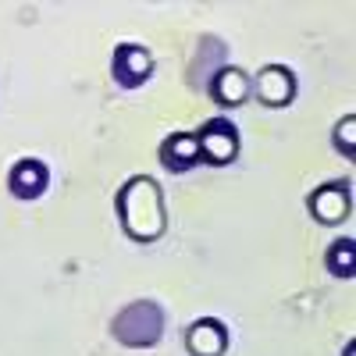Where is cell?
I'll list each match as a JSON object with an SVG mask.
<instances>
[{
	"mask_svg": "<svg viewBox=\"0 0 356 356\" xmlns=\"http://www.w3.org/2000/svg\"><path fill=\"white\" fill-rule=\"evenodd\" d=\"M196 139H200V154L211 164H232L235 157H239V132H235V125L225 122V118L207 122L196 132Z\"/></svg>",
	"mask_w": 356,
	"mask_h": 356,
	"instance_id": "obj_3",
	"label": "cell"
},
{
	"mask_svg": "<svg viewBox=\"0 0 356 356\" xmlns=\"http://www.w3.org/2000/svg\"><path fill=\"white\" fill-rule=\"evenodd\" d=\"M161 161L171 175H182L200 161V139L193 132H175L171 139L161 143Z\"/></svg>",
	"mask_w": 356,
	"mask_h": 356,
	"instance_id": "obj_10",
	"label": "cell"
},
{
	"mask_svg": "<svg viewBox=\"0 0 356 356\" xmlns=\"http://www.w3.org/2000/svg\"><path fill=\"white\" fill-rule=\"evenodd\" d=\"M253 93L264 107H289L296 97V79L285 65H267L253 79Z\"/></svg>",
	"mask_w": 356,
	"mask_h": 356,
	"instance_id": "obj_6",
	"label": "cell"
},
{
	"mask_svg": "<svg viewBox=\"0 0 356 356\" xmlns=\"http://www.w3.org/2000/svg\"><path fill=\"white\" fill-rule=\"evenodd\" d=\"M353 129H356V114H346L342 122L335 125V146H339L346 157L356 154V136H353Z\"/></svg>",
	"mask_w": 356,
	"mask_h": 356,
	"instance_id": "obj_12",
	"label": "cell"
},
{
	"mask_svg": "<svg viewBox=\"0 0 356 356\" xmlns=\"http://www.w3.org/2000/svg\"><path fill=\"white\" fill-rule=\"evenodd\" d=\"M111 68H114V82L122 89H139L146 79L154 75V57L139 43H122L114 50V65Z\"/></svg>",
	"mask_w": 356,
	"mask_h": 356,
	"instance_id": "obj_4",
	"label": "cell"
},
{
	"mask_svg": "<svg viewBox=\"0 0 356 356\" xmlns=\"http://www.w3.org/2000/svg\"><path fill=\"white\" fill-rule=\"evenodd\" d=\"M328 271L332 275H339V278H353L356 275V246H353V239H339L332 250H328Z\"/></svg>",
	"mask_w": 356,
	"mask_h": 356,
	"instance_id": "obj_11",
	"label": "cell"
},
{
	"mask_svg": "<svg viewBox=\"0 0 356 356\" xmlns=\"http://www.w3.org/2000/svg\"><path fill=\"white\" fill-rule=\"evenodd\" d=\"M310 207V214L321 221V225H339L349 218L353 211V196H349V182H328V186H321L310 193L307 200Z\"/></svg>",
	"mask_w": 356,
	"mask_h": 356,
	"instance_id": "obj_5",
	"label": "cell"
},
{
	"mask_svg": "<svg viewBox=\"0 0 356 356\" xmlns=\"http://www.w3.org/2000/svg\"><path fill=\"white\" fill-rule=\"evenodd\" d=\"M8 186H11V193L18 200H40L47 193V186H50V171H47L43 161H33V157L18 161L11 168V175H8Z\"/></svg>",
	"mask_w": 356,
	"mask_h": 356,
	"instance_id": "obj_8",
	"label": "cell"
},
{
	"mask_svg": "<svg viewBox=\"0 0 356 356\" xmlns=\"http://www.w3.org/2000/svg\"><path fill=\"white\" fill-rule=\"evenodd\" d=\"M186 346L193 356H221L228 349V328L218 317H200L186 335Z\"/></svg>",
	"mask_w": 356,
	"mask_h": 356,
	"instance_id": "obj_9",
	"label": "cell"
},
{
	"mask_svg": "<svg viewBox=\"0 0 356 356\" xmlns=\"http://www.w3.org/2000/svg\"><path fill=\"white\" fill-rule=\"evenodd\" d=\"M207 89H211V97H214L221 107H239V104H246L250 93H253V79H250L243 68H235V65H221Z\"/></svg>",
	"mask_w": 356,
	"mask_h": 356,
	"instance_id": "obj_7",
	"label": "cell"
},
{
	"mask_svg": "<svg viewBox=\"0 0 356 356\" xmlns=\"http://www.w3.org/2000/svg\"><path fill=\"white\" fill-rule=\"evenodd\" d=\"M111 332L122 346H132V349L157 346L164 335V310L154 300H136L111 321Z\"/></svg>",
	"mask_w": 356,
	"mask_h": 356,
	"instance_id": "obj_2",
	"label": "cell"
},
{
	"mask_svg": "<svg viewBox=\"0 0 356 356\" xmlns=\"http://www.w3.org/2000/svg\"><path fill=\"white\" fill-rule=\"evenodd\" d=\"M118 214H122V225L136 243H157L168 228L161 186L146 175H136L122 186V193H118Z\"/></svg>",
	"mask_w": 356,
	"mask_h": 356,
	"instance_id": "obj_1",
	"label": "cell"
},
{
	"mask_svg": "<svg viewBox=\"0 0 356 356\" xmlns=\"http://www.w3.org/2000/svg\"><path fill=\"white\" fill-rule=\"evenodd\" d=\"M346 356H353V342H349V346H346Z\"/></svg>",
	"mask_w": 356,
	"mask_h": 356,
	"instance_id": "obj_13",
	"label": "cell"
}]
</instances>
